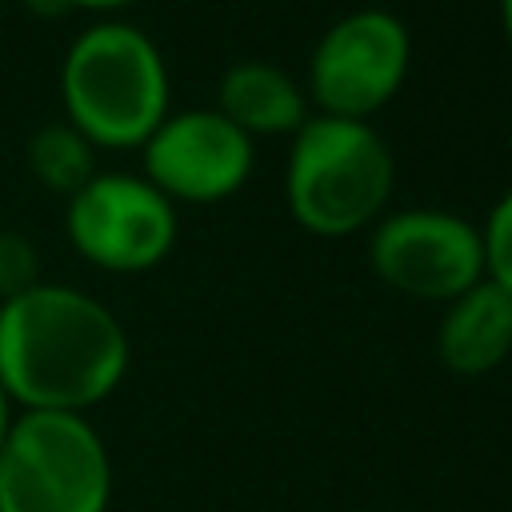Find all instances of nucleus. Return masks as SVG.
<instances>
[{
	"label": "nucleus",
	"mask_w": 512,
	"mask_h": 512,
	"mask_svg": "<svg viewBox=\"0 0 512 512\" xmlns=\"http://www.w3.org/2000/svg\"><path fill=\"white\" fill-rule=\"evenodd\" d=\"M128 372V332L72 284H32L0 304V388L20 412H88Z\"/></svg>",
	"instance_id": "obj_1"
},
{
	"label": "nucleus",
	"mask_w": 512,
	"mask_h": 512,
	"mask_svg": "<svg viewBox=\"0 0 512 512\" xmlns=\"http://www.w3.org/2000/svg\"><path fill=\"white\" fill-rule=\"evenodd\" d=\"M168 92L156 40L124 20L84 28L60 64L64 120L92 148H140L168 116Z\"/></svg>",
	"instance_id": "obj_2"
},
{
	"label": "nucleus",
	"mask_w": 512,
	"mask_h": 512,
	"mask_svg": "<svg viewBox=\"0 0 512 512\" xmlns=\"http://www.w3.org/2000/svg\"><path fill=\"white\" fill-rule=\"evenodd\" d=\"M396 184V160L372 120L308 116L288 136L284 200L292 220L320 236L340 240L372 228Z\"/></svg>",
	"instance_id": "obj_3"
},
{
	"label": "nucleus",
	"mask_w": 512,
	"mask_h": 512,
	"mask_svg": "<svg viewBox=\"0 0 512 512\" xmlns=\"http://www.w3.org/2000/svg\"><path fill=\"white\" fill-rule=\"evenodd\" d=\"M112 464L80 412H20L0 448V512H104Z\"/></svg>",
	"instance_id": "obj_4"
},
{
	"label": "nucleus",
	"mask_w": 512,
	"mask_h": 512,
	"mask_svg": "<svg viewBox=\"0 0 512 512\" xmlns=\"http://www.w3.org/2000/svg\"><path fill=\"white\" fill-rule=\"evenodd\" d=\"M412 36L396 12L356 8L328 24L308 56V96L324 116L372 120L404 88Z\"/></svg>",
	"instance_id": "obj_5"
},
{
	"label": "nucleus",
	"mask_w": 512,
	"mask_h": 512,
	"mask_svg": "<svg viewBox=\"0 0 512 512\" xmlns=\"http://www.w3.org/2000/svg\"><path fill=\"white\" fill-rule=\"evenodd\" d=\"M368 264L392 292L448 304L484 280V236L460 212L400 208L372 224Z\"/></svg>",
	"instance_id": "obj_6"
},
{
	"label": "nucleus",
	"mask_w": 512,
	"mask_h": 512,
	"mask_svg": "<svg viewBox=\"0 0 512 512\" xmlns=\"http://www.w3.org/2000/svg\"><path fill=\"white\" fill-rule=\"evenodd\" d=\"M64 232L104 272H148L176 244V204L136 172H96L68 196Z\"/></svg>",
	"instance_id": "obj_7"
},
{
	"label": "nucleus",
	"mask_w": 512,
	"mask_h": 512,
	"mask_svg": "<svg viewBox=\"0 0 512 512\" xmlns=\"http://www.w3.org/2000/svg\"><path fill=\"white\" fill-rule=\"evenodd\" d=\"M140 152V176L172 204H220L248 184L256 164V140L216 108L168 112Z\"/></svg>",
	"instance_id": "obj_8"
},
{
	"label": "nucleus",
	"mask_w": 512,
	"mask_h": 512,
	"mask_svg": "<svg viewBox=\"0 0 512 512\" xmlns=\"http://www.w3.org/2000/svg\"><path fill=\"white\" fill-rule=\"evenodd\" d=\"M436 356L456 376H484L512 356V296L488 276L444 304Z\"/></svg>",
	"instance_id": "obj_9"
},
{
	"label": "nucleus",
	"mask_w": 512,
	"mask_h": 512,
	"mask_svg": "<svg viewBox=\"0 0 512 512\" xmlns=\"http://www.w3.org/2000/svg\"><path fill=\"white\" fill-rule=\"evenodd\" d=\"M216 112L248 140L292 136L308 120V92L272 60H236L216 84Z\"/></svg>",
	"instance_id": "obj_10"
},
{
	"label": "nucleus",
	"mask_w": 512,
	"mask_h": 512,
	"mask_svg": "<svg viewBox=\"0 0 512 512\" xmlns=\"http://www.w3.org/2000/svg\"><path fill=\"white\" fill-rule=\"evenodd\" d=\"M28 168L40 188L72 196L96 176V148L68 120H52L28 136Z\"/></svg>",
	"instance_id": "obj_11"
},
{
	"label": "nucleus",
	"mask_w": 512,
	"mask_h": 512,
	"mask_svg": "<svg viewBox=\"0 0 512 512\" xmlns=\"http://www.w3.org/2000/svg\"><path fill=\"white\" fill-rule=\"evenodd\" d=\"M484 236V276L512 296V188L492 204L488 220L480 224Z\"/></svg>",
	"instance_id": "obj_12"
},
{
	"label": "nucleus",
	"mask_w": 512,
	"mask_h": 512,
	"mask_svg": "<svg viewBox=\"0 0 512 512\" xmlns=\"http://www.w3.org/2000/svg\"><path fill=\"white\" fill-rule=\"evenodd\" d=\"M40 284V256L24 232H0V304Z\"/></svg>",
	"instance_id": "obj_13"
},
{
	"label": "nucleus",
	"mask_w": 512,
	"mask_h": 512,
	"mask_svg": "<svg viewBox=\"0 0 512 512\" xmlns=\"http://www.w3.org/2000/svg\"><path fill=\"white\" fill-rule=\"evenodd\" d=\"M132 0H60V8H84V12H116V8H128Z\"/></svg>",
	"instance_id": "obj_14"
},
{
	"label": "nucleus",
	"mask_w": 512,
	"mask_h": 512,
	"mask_svg": "<svg viewBox=\"0 0 512 512\" xmlns=\"http://www.w3.org/2000/svg\"><path fill=\"white\" fill-rule=\"evenodd\" d=\"M8 424H12V400H8V396H4V388H0V448H4Z\"/></svg>",
	"instance_id": "obj_15"
},
{
	"label": "nucleus",
	"mask_w": 512,
	"mask_h": 512,
	"mask_svg": "<svg viewBox=\"0 0 512 512\" xmlns=\"http://www.w3.org/2000/svg\"><path fill=\"white\" fill-rule=\"evenodd\" d=\"M500 24H504V40L512 44V0H500Z\"/></svg>",
	"instance_id": "obj_16"
}]
</instances>
